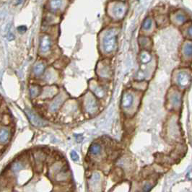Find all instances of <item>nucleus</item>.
<instances>
[{"mask_svg": "<svg viewBox=\"0 0 192 192\" xmlns=\"http://www.w3.org/2000/svg\"><path fill=\"white\" fill-rule=\"evenodd\" d=\"M84 108H85V111L90 115L94 114L97 112L98 106H97V103L95 97L91 95L87 96L86 98L84 100Z\"/></svg>", "mask_w": 192, "mask_h": 192, "instance_id": "f257e3e1", "label": "nucleus"}, {"mask_svg": "<svg viewBox=\"0 0 192 192\" xmlns=\"http://www.w3.org/2000/svg\"><path fill=\"white\" fill-rule=\"evenodd\" d=\"M104 49L106 52H111L116 46V34L113 31H110L106 33L103 40Z\"/></svg>", "mask_w": 192, "mask_h": 192, "instance_id": "f03ea898", "label": "nucleus"}, {"mask_svg": "<svg viewBox=\"0 0 192 192\" xmlns=\"http://www.w3.org/2000/svg\"><path fill=\"white\" fill-rule=\"evenodd\" d=\"M66 96L64 94L60 93L54 99L53 101L48 106V111L51 113H54L58 111V109L61 107L62 104L65 100Z\"/></svg>", "mask_w": 192, "mask_h": 192, "instance_id": "7ed1b4c3", "label": "nucleus"}, {"mask_svg": "<svg viewBox=\"0 0 192 192\" xmlns=\"http://www.w3.org/2000/svg\"><path fill=\"white\" fill-rule=\"evenodd\" d=\"M26 113H27V115L28 116L30 121H31V123H32L34 126L40 127H43V126L46 125L45 121H43L42 118H40L36 113H33V111H30V110L26 111Z\"/></svg>", "mask_w": 192, "mask_h": 192, "instance_id": "20e7f679", "label": "nucleus"}, {"mask_svg": "<svg viewBox=\"0 0 192 192\" xmlns=\"http://www.w3.org/2000/svg\"><path fill=\"white\" fill-rule=\"evenodd\" d=\"M134 102V97L131 93H124L121 100V105L124 109H129Z\"/></svg>", "mask_w": 192, "mask_h": 192, "instance_id": "39448f33", "label": "nucleus"}, {"mask_svg": "<svg viewBox=\"0 0 192 192\" xmlns=\"http://www.w3.org/2000/svg\"><path fill=\"white\" fill-rule=\"evenodd\" d=\"M11 133L10 130L7 127H1L0 129V143L1 144H6L10 140Z\"/></svg>", "mask_w": 192, "mask_h": 192, "instance_id": "423d86ee", "label": "nucleus"}, {"mask_svg": "<svg viewBox=\"0 0 192 192\" xmlns=\"http://www.w3.org/2000/svg\"><path fill=\"white\" fill-rule=\"evenodd\" d=\"M41 51L43 53H46L50 50L51 46V38L48 36H44L42 38L41 41Z\"/></svg>", "mask_w": 192, "mask_h": 192, "instance_id": "0eeeda50", "label": "nucleus"}, {"mask_svg": "<svg viewBox=\"0 0 192 192\" xmlns=\"http://www.w3.org/2000/svg\"><path fill=\"white\" fill-rule=\"evenodd\" d=\"M69 176H70V175H69V171L67 170H65V169H63L60 172H59L58 173L56 174L54 176V179L57 181L62 182V181H68L69 179Z\"/></svg>", "mask_w": 192, "mask_h": 192, "instance_id": "6e6552de", "label": "nucleus"}, {"mask_svg": "<svg viewBox=\"0 0 192 192\" xmlns=\"http://www.w3.org/2000/svg\"><path fill=\"white\" fill-rule=\"evenodd\" d=\"M25 163L21 160H16L11 165V170L14 173H17L20 172V170H23L25 168Z\"/></svg>", "mask_w": 192, "mask_h": 192, "instance_id": "1a4fd4ad", "label": "nucleus"}, {"mask_svg": "<svg viewBox=\"0 0 192 192\" xmlns=\"http://www.w3.org/2000/svg\"><path fill=\"white\" fill-rule=\"evenodd\" d=\"M101 150H102V147L100 144L94 143L90 146V149H89V153L92 156H97L101 153Z\"/></svg>", "mask_w": 192, "mask_h": 192, "instance_id": "9d476101", "label": "nucleus"}, {"mask_svg": "<svg viewBox=\"0 0 192 192\" xmlns=\"http://www.w3.org/2000/svg\"><path fill=\"white\" fill-rule=\"evenodd\" d=\"M57 92V89L55 87H47L43 91L42 95L43 97H53Z\"/></svg>", "mask_w": 192, "mask_h": 192, "instance_id": "9b49d317", "label": "nucleus"}, {"mask_svg": "<svg viewBox=\"0 0 192 192\" xmlns=\"http://www.w3.org/2000/svg\"><path fill=\"white\" fill-rule=\"evenodd\" d=\"M100 175L98 173H94L91 176V179L90 180V186L92 188H95V186H97V184L100 183Z\"/></svg>", "mask_w": 192, "mask_h": 192, "instance_id": "f8f14e48", "label": "nucleus"}, {"mask_svg": "<svg viewBox=\"0 0 192 192\" xmlns=\"http://www.w3.org/2000/svg\"><path fill=\"white\" fill-rule=\"evenodd\" d=\"M63 5V0H51L50 1V7L52 10H59L62 8Z\"/></svg>", "mask_w": 192, "mask_h": 192, "instance_id": "ddd939ff", "label": "nucleus"}, {"mask_svg": "<svg viewBox=\"0 0 192 192\" xmlns=\"http://www.w3.org/2000/svg\"><path fill=\"white\" fill-rule=\"evenodd\" d=\"M44 69H45L44 64L41 62H38L34 66L33 71L36 76H40L43 74V71H44Z\"/></svg>", "mask_w": 192, "mask_h": 192, "instance_id": "4468645a", "label": "nucleus"}, {"mask_svg": "<svg viewBox=\"0 0 192 192\" xmlns=\"http://www.w3.org/2000/svg\"><path fill=\"white\" fill-rule=\"evenodd\" d=\"M41 92V88L37 85H33L30 88V95L32 97H36L39 95Z\"/></svg>", "mask_w": 192, "mask_h": 192, "instance_id": "2eb2a0df", "label": "nucleus"}, {"mask_svg": "<svg viewBox=\"0 0 192 192\" xmlns=\"http://www.w3.org/2000/svg\"><path fill=\"white\" fill-rule=\"evenodd\" d=\"M35 161H36V164H42L43 162V160H45V155L43 154V153H40V152H38V153H35Z\"/></svg>", "mask_w": 192, "mask_h": 192, "instance_id": "dca6fc26", "label": "nucleus"}, {"mask_svg": "<svg viewBox=\"0 0 192 192\" xmlns=\"http://www.w3.org/2000/svg\"><path fill=\"white\" fill-rule=\"evenodd\" d=\"M171 104L173 107H178L180 104V97L178 94H174L171 97Z\"/></svg>", "mask_w": 192, "mask_h": 192, "instance_id": "f3484780", "label": "nucleus"}, {"mask_svg": "<svg viewBox=\"0 0 192 192\" xmlns=\"http://www.w3.org/2000/svg\"><path fill=\"white\" fill-rule=\"evenodd\" d=\"M188 83V79L187 78V76H186V75L180 76L179 84L181 85V86L186 87V85H187Z\"/></svg>", "mask_w": 192, "mask_h": 192, "instance_id": "a211bd4d", "label": "nucleus"}, {"mask_svg": "<svg viewBox=\"0 0 192 192\" xmlns=\"http://www.w3.org/2000/svg\"><path fill=\"white\" fill-rule=\"evenodd\" d=\"M153 188V184L150 182H147L143 185L142 188V192H149Z\"/></svg>", "mask_w": 192, "mask_h": 192, "instance_id": "6ab92c4d", "label": "nucleus"}, {"mask_svg": "<svg viewBox=\"0 0 192 192\" xmlns=\"http://www.w3.org/2000/svg\"><path fill=\"white\" fill-rule=\"evenodd\" d=\"M93 91L95 92V94L97 96H98V97H103L104 95V92H103V90H102L100 88H99V87H95V88L93 89Z\"/></svg>", "mask_w": 192, "mask_h": 192, "instance_id": "aec40b11", "label": "nucleus"}, {"mask_svg": "<svg viewBox=\"0 0 192 192\" xmlns=\"http://www.w3.org/2000/svg\"><path fill=\"white\" fill-rule=\"evenodd\" d=\"M151 25H152V20L150 18H147L146 19V20L144 22L142 26L144 29H149L150 28Z\"/></svg>", "mask_w": 192, "mask_h": 192, "instance_id": "412c9836", "label": "nucleus"}, {"mask_svg": "<svg viewBox=\"0 0 192 192\" xmlns=\"http://www.w3.org/2000/svg\"><path fill=\"white\" fill-rule=\"evenodd\" d=\"M55 78V75L54 74H53V72H51V71H48V73H47V74L45 77V79L47 80V81H51V80H53Z\"/></svg>", "mask_w": 192, "mask_h": 192, "instance_id": "4be33fe9", "label": "nucleus"}, {"mask_svg": "<svg viewBox=\"0 0 192 192\" xmlns=\"http://www.w3.org/2000/svg\"><path fill=\"white\" fill-rule=\"evenodd\" d=\"M70 156L71 159H72V160H74V161H77V160H79V155H78L76 151H71Z\"/></svg>", "mask_w": 192, "mask_h": 192, "instance_id": "5701e85b", "label": "nucleus"}, {"mask_svg": "<svg viewBox=\"0 0 192 192\" xmlns=\"http://www.w3.org/2000/svg\"><path fill=\"white\" fill-rule=\"evenodd\" d=\"M186 54L188 56L192 54V46H190V45L186 47Z\"/></svg>", "mask_w": 192, "mask_h": 192, "instance_id": "b1692460", "label": "nucleus"}, {"mask_svg": "<svg viewBox=\"0 0 192 192\" xmlns=\"http://www.w3.org/2000/svg\"><path fill=\"white\" fill-rule=\"evenodd\" d=\"M17 30H18V31L20 33H22L25 32L26 31V27H25V26H20Z\"/></svg>", "mask_w": 192, "mask_h": 192, "instance_id": "393cba45", "label": "nucleus"}, {"mask_svg": "<svg viewBox=\"0 0 192 192\" xmlns=\"http://www.w3.org/2000/svg\"><path fill=\"white\" fill-rule=\"evenodd\" d=\"M21 1H22V0H18V2H17V3H18V4H20Z\"/></svg>", "mask_w": 192, "mask_h": 192, "instance_id": "a878e982", "label": "nucleus"}]
</instances>
